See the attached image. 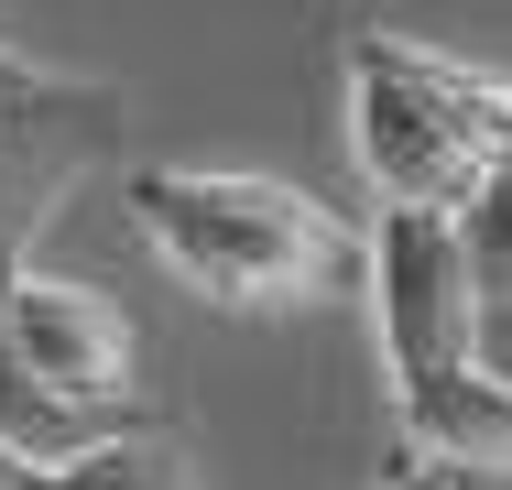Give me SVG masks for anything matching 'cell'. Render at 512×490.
<instances>
[{"label": "cell", "instance_id": "cell-6", "mask_svg": "<svg viewBox=\"0 0 512 490\" xmlns=\"http://www.w3.org/2000/svg\"><path fill=\"white\" fill-rule=\"evenodd\" d=\"M0 490H207L175 436H109L88 458H22L0 447Z\"/></svg>", "mask_w": 512, "mask_h": 490}, {"label": "cell", "instance_id": "cell-2", "mask_svg": "<svg viewBox=\"0 0 512 490\" xmlns=\"http://www.w3.org/2000/svg\"><path fill=\"white\" fill-rule=\"evenodd\" d=\"M120 207L142 229V251L186 294L262 316V305H316V294L360 284V229L327 196L284 186V175H218V164H131Z\"/></svg>", "mask_w": 512, "mask_h": 490}, {"label": "cell", "instance_id": "cell-4", "mask_svg": "<svg viewBox=\"0 0 512 490\" xmlns=\"http://www.w3.org/2000/svg\"><path fill=\"white\" fill-rule=\"evenodd\" d=\"M109 153H120V88L109 77H66L33 109H0V294L33 273V240H44L55 196L77 186L88 164H109ZM0 447H22V458H88V447H109V425L44 414L33 392L11 382V360H0Z\"/></svg>", "mask_w": 512, "mask_h": 490}, {"label": "cell", "instance_id": "cell-3", "mask_svg": "<svg viewBox=\"0 0 512 490\" xmlns=\"http://www.w3.org/2000/svg\"><path fill=\"white\" fill-rule=\"evenodd\" d=\"M349 153L382 207L469 218V196L512 164V77L371 22L349 33Z\"/></svg>", "mask_w": 512, "mask_h": 490}, {"label": "cell", "instance_id": "cell-1", "mask_svg": "<svg viewBox=\"0 0 512 490\" xmlns=\"http://www.w3.org/2000/svg\"><path fill=\"white\" fill-rule=\"evenodd\" d=\"M360 240H371L360 284H371V338H382L404 469L512 480V392L480 371V305H469L458 218L382 207V229H360Z\"/></svg>", "mask_w": 512, "mask_h": 490}, {"label": "cell", "instance_id": "cell-7", "mask_svg": "<svg viewBox=\"0 0 512 490\" xmlns=\"http://www.w3.org/2000/svg\"><path fill=\"white\" fill-rule=\"evenodd\" d=\"M458 251H469V305H480V371L512 392V164L469 196Z\"/></svg>", "mask_w": 512, "mask_h": 490}, {"label": "cell", "instance_id": "cell-5", "mask_svg": "<svg viewBox=\"0 0 512 490\" xmlns=\"http://www.w3.org/2000/svg\"><path fill=\"white\" fill-rule=\"evenodd\" d=\"M0 360H11V382L33 392L44 414H77V425H109V436H120L142 338H131V316H120L99 284L22 273V284L0 294Z\"/></svg>", "mask_w": 512, "mask_h": 490}, {"label": "cell", "instance_id": "cell-8", "mask_svg": "<svg viewBox=\"0 0 512 490\" xmlns=\"http://www.w3.org/2000/svg\"><path fill=\"white\" fill-rule=\"evenodd\" d=\"M55 88H66V66H33V55L0 44V109H33V98H55Z\"/></svg>", "mask_w": 512, "mask_h": 490}, {"label": "cell", "instance_id": "cell-9", "mask_svg": "<svg viewBox=\"0 0 512 490\" xmlns=\"http://www.w3.org/2000/svg\"><path fill=\"white\" fill-rule=\"evenodd\" d=\"M382 490H469V480H447V469H404V480H382Z\"/></svg>", "mask_w": 512, "mask_h": 490}]
</instances>
